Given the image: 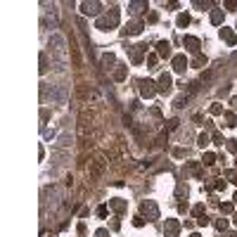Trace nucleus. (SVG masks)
<instances>
[{"mask_svg": "<svg viewBox=\"0 0 237 237\" xmlns=\"http://www.w3.org/2000/svg\"><path fill=\"white\" fill-rule=\"evenodd\" d=\"M176 69H178V71L185 69V59H183V57H178V59H176Z\"/></svg>", "mask_w": 237, "mask_h": 237, "instance_id": "obj_1", "label": "nucleus"}, {"mask_svg": "<svg viewBox=\"0 0 237 237\" xmlns=\"http://www.w3.org/2000/svg\"><path fill=\"white\" fill-rule=\"evenodd\" d=\"M168 83H171V78H168V76H161V88H168Z\"/></svg>", "mask_w": 237, "mask_h": 237, "instance_id": "obj_2", "label": "nucleus"}]
</instances>
